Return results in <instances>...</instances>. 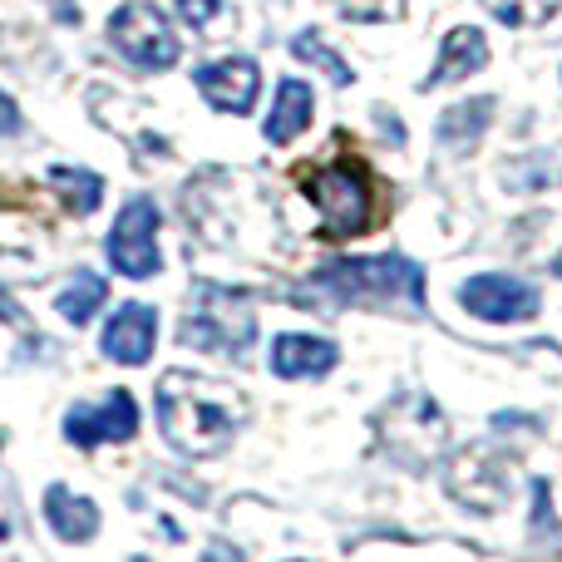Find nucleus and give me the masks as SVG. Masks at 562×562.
<instances>
[{
	"mask_svg": "<svg viewBox=\"0 0 562 562\" xmlns=\"http://www.w3.org/2000/svg\"><path fill=\"white\" fill-rule=\"evenodd\" d=\"M243 425V400L237 390L217 385L193 370H168L158 380V429L188 459L223 454Z\"/></svg>",
	"mask_w": 562,
	"mask_h": 562,
	"instance_id": "obj_1",
	"label": "nucleus"
},
{
	"mask_svg": "<svg viewBox=\"0 0 562 562\" xmlns=\"http://www.w3.org/2000/svg\"><path fill=\"white\" fill-rule=\"evenodd\" d=\"M311 286L330 291L336 301H405V306H425V267L409 257L390 252V257H346L330 262L311 277Z\"/></svg>",
	"mask_w": 562,
	"mask_h": 562,
	"instance_id": "obj_2",
	"label": "nucleus"
},
{
	"mask_svg": "<svg viewBox=\"0 0 562 562\" xmlns=\"http://www.w3.org/2000/svg\"><path fill=\"white\" fill-rule=\"evenodd\" d=\"M252 336H257V311L247 301V291L198 281L188 316L178 321V340L193 350H213V356H237V350L252 346Z\"/></svg>",
	"mask_w": 562,
	"mask_h": 562,
	"instance_id": "obj_3",
	"label": "nucleus"
},
{
	"mask_svg": "<svg viewBox=\"0 0 562 562\" xmlns=\"http://www.w3.org/2000/svg\"><path fill=\"white\" fill-rule=\"evenodd\" d=\"M306 198L326 217V237H356L375 217V188L360 164H326L306 178Z\"/></svg>",
	"mask_w": 562,
	"mask_h": 562,
	"instance_id": "obj_4",
	"label": "nucleus"
},
{
	"mask_svg": "<svg viewBox=\"0 0 562 562\" xmlns=\"http://www.w3.org/2000/svg\"><path fill=\"white\" fill-rule=\"evenodd\" d=\"M104 257L119 277L148 281L158 277L164 257H158V203L154 198H128L124 213L114 217V233L104 243Z\"/></svg>",
	"mask_w": 562,
	"mask_h": 562,
	"instance_id": "obj_5",
	"label": "nucleus"
},
{
	"mask_svg": "<svg viewBox=\"0 0 562 562\" xmlns=\"http://www.w3.org/2000/svg\"><path fill=\"white\" fill-rule=\"evenodd\" d=\"M109 45L138 69H168L178 65V30L158 15L154 5H119L114 20H109Z\"/></svg>",
	"mask_w": 562,
	"mask_h": 562,
	"instance_id": "obj_6",
	"label": "nucleus"
},
{
	"mask_svg": "<svg viewBox=\"0 0 562 562\" xmlns=\"http://www.w3.org/2000/svg\"><path fill=\"white\" fill-rule=\"evenodd\" d=\"M449 494H454L464 508H474V514H494V508H504L508 459L498 454V449H484V445L454 454V464H449Z\"/></svg>",
	"mask_w": 562,
	"mask_h": 562,
	"instance_id": "obj_7",
	"label": "nucleus"
},
{
	"mask_svg": "<svg viewBox=\"0 0 562 562\" xmlns=\"http://www.w3.org/2000/svg\"><path fill=\"white\" fill-rule=\"evenodd\" d=\"M459 306L479 321H494V326H508V321H528L538 316V291L518 277L504 272H484V277H469L459 286Z\"/></svg>",
	"mask_w": 562,
	"mask_h": 562,
	"instance_id": "obj_8",
	"label": "nucleus"
},
{
	"mask_svg": "<svg viewBox=\"0 0 562 562\" xmlns=\"http://www.w3.org/2000/svg\"><path fill=\"white\" fill-rule=\"evenodd\" d=\"M138 435V400L128 390H109L104 405H75L65 415V439L79 449H99V445H124Z\"/></svg>",
	"mask_w": 562,
	"mask_h": 562,
	"instance_id": "obj_9",
	"label": "nucleus"
},
{
	"mask_svg": "<svg viewBox=\"0 0 562 562\" xmlns=\"http://www.w3.org/2000/svg\"><path fill=\"white\" fill-rule=\"evenodd\" d=\"M193 85L203 89V99L223 114H252L257 89H262V69L252 59H217V65H203L193 75Z\"/></svg>",
	"mask_w": 562,
	"mask_h": 562,
	"instance_id": "obj_10",
	"label": "nucleus"
},
{
	"mask_svg": "<svg viewBox=\"0 0 562 562\" xmlns=\"http://www.w3.org/2000/svg\"><path fill=\"white\" fill-rule=\"evenodd\" d=\"M154 340H158V311L128 301V306H119L114 316H109L104 336H99V350H104L114 366H144V360L154 356Z\"/></svg>",
	"mask_w": 562,
	"mask_h": 562,
	"instance_id": "obj_11",
	"label": "nucleus"
},
{
	"mask_svg": "<svg viewBox=\"0 0 562 562\" xmlns=\"http://www.w3.org/2000/svg\"><path fill=\"white\" fill-rule=\"evenodd\" d=\"M484 65H488V40H484V30L454 25V30L445 35V45H439V65H435V75L425 79V89H435V85H459V79L479 75Z\"/></svg>",
	"mask_w": 562,
	"mask_h": 562,
	"instance_id": "obj_12",
	"label": "nucleus"
},
{
	"mask_svg": "<svg viewBox=\"0 0 562 562\" xmlns=\"http://www.w3.org/2000/svg\"><path fill=\"white\" fill-rule=\"evenodd\" d=\"M330 366H336V346L321 336L291 330V336H277V346H272V370L281 380H316Z\"/></svg>",
	"mask_w": 562,
	"mask_h": 562,
	"instance_id": "obj_13",
	"label": "nucleus"
},
{
	"mask_svg": "<svg viewBox=\"0 0 562 562\" xmlns=\"http://www.w3.org/2000/svg\"><path fill=\"white\" fill-rule=\"evenodd\" d=\"M45 524L65 543H89L99 533V508L85 494H75V488L55 484V488H45Z\"/></svg>",
	"mask_w": 562,
	"mask_h": 562,
	"instance_id": "obj_14",
	"label": "nucleus"
},
{
	"mask_svg": "<svg viewBox=\"0 0 562 562\" xmlns=\"http://www.w3.org/2000/svg\"><path fill=\"white\" fill-rule=\"evenodd\" d=\"M311 109H316L311 85L306 79H296V75H286L277 85L272 114H267V138H272V144H291V138H301L311 128Z\"/></svg>",
	"mask_w": 562,
	"mask_h": 562,
	"instance_id": "obj_15",
	"label": "nucleus"
},
{
	"mask_svg": "<svg viewBox=\"0 0 562 562\" xmlns=\"http://www.w3.org/2000/svg\"><path fill=\"white\" fill-rule=\"evenodd\" d=\"M104 301H109V281L99 272H75L65 286L55 291V311L69 321V326H89Z\"/></svg>",
	"mask_w": 562,
	"mask_h": 562,
	"instance_id": "obj_16",
	"label": "nucleus"
},
{
	"mask_svg": "<svg viewBox=\"0 0 562 562\" xmlns=\"http://www.w3.org/2000/svg\"><path fill=\"white\" fill-rule=\"evenodd\" d=\"M488 119H494V99H464V104H454L439 119V138H445V148H454V154H469V148L484 138Z\"/></svg>",
	"mask_w": 562,
	"mask_h": 562,
	"instance_id": "obj_17",
	"label": "nucleus"
},
{
	"mask_svg": "<svg viewBox=\"0 0 562 562\" xmlns=\"http://www.w3.org/2000/svg\"><path fill=\"white\" fill-rule=\"evenodd\" d=\"M49 188H55V198L75 217H89L99 207V198H104V178L89 173V168H55V173H49Z\"/></svg>",
	"mask_w": 562,
	"mask_h": 562,
	"instance_id": "obj_18",
	"label": "nucleus"
},
{
	"mask_svg": "<svg viewBox=\"0 0 562 562\" xmlns=\"http://www.w3.org/2000/svg\"><path fill=\"white\" fill-rule=\"evenodd\" d=\"M291 49H296V59H306V65L326 69V75L336 79L340 89H346L350 79H356V75H350V65H346V59H340V49H330L326 40H321V30H301V35L291 40Z\"/></svg>",
	"mask_w": 562,
	"mask_h": 562,
	"instance_id": "obj_19",
	"label": "nucleus"
},
{
	"mask_svg": "<svg viewBox=\"0 0 562 562\" xmlns=\"http://www.w3.org/2000/svg\"><path fill=\"white\" fill-rule=\"evenodd\" d=\"M562 0H484V10L494 20H504V25L524 30V25H543V20L558 15Z\"/></svg>",
	"mask_w": 562,
	"mask_h": 562,
	"instance_id": "obj_20",
	"label": "nucleus"
},
{
	"mask_svg": "<svg viewBox=\"0 0 562 562\" xmlns=\"http://www.w3.org/2000/svg\"><path fill=\"white\" fill-rule=\"evenodd\" d=\"M346 20L370 25V20H405V0H330Z\"/></svg>",
	"mask_w": 562,
	"mask_h": 562,
	"instance_id": "obj_21",
	"label": "nucleus"
},
{
	"mask_svg": "<svg viewBox=\"0 0 562 562\" xmlns=\"http://www.w3.org/2000/svg\"><path fill=\"white\" fill-rule=\"evenodd\" d=\"M178 15L193 30H207L217 15H223V0H178Z\"/></svg>",
	"mask_w": 562,
	"mask_h": 562,
	"instance_id": "obj_22",
	"label": "nucleus"
},
{
	"mask_svg": "<svg viewBox=\"0 0 562 562\" xmlns=\"http://www.w3.org/2000/svg\"><path fill=\"white\" fill-rule=\"evenodd\" d=\"M15 128H20V109H15V99L0 94V138L15 134Z\"/></svg>",
	"mask_w": 562,
	"mask_h": 562,
	"instance_id": "obj_23",
	"label": "nucleus"
},
{
	"mask_svg": "<svg viewBox=\"0 0 562 562\" xmlns=\"http://www.w3.org/2000/svg\"><path fill=\"white\" fill-rule=\"evenodd\" d=\"M0 321H20V306L5 296V286H0Z\"/></svg>",
	"mask_w": 562,
	"mask_h": 562,
	"instance_id": "obj_24",
	"label": "nucleus"
},
{
	"mask_svg": "<svg viewBox=\"0 0 562 562\" xmlns=\"http://www.w3.org/2000/svg\"><path fill=\"white\" fill-rule=\"evenodd\" d=\"M203 562H237V553H233V548H207Z\"/></svg>",
	"mask_w": 562,
	"mask_h": 562,
	"instance_id": "obj_25",
	"label": "nucleus"
},
{
	"mask_svg": "<svg viewBox=\"0 0 562 562\" xmlns=\"http://www.w3.org/2000/svg\"><path fill=\"white\" fill-rule=\"evenodd\" d=\"M134 562H144V558H134Z\"/></svg>",
	"mask_w": 562,
	"mask_h": 562,
	"instance_id": "obj_26",
	"label": "nucleus"
}]
</instances>
